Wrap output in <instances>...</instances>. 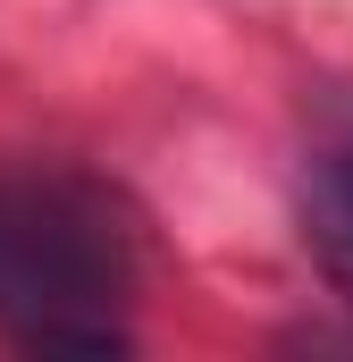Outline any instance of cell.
Wrapping results in <instances>:
<instances>
[{
    "mask_svg": "<svg viewBox=\"0 0 353 362\" xmlns=\"http://www.w3.org/2000/svg\"><path fill=\"white\" fill-rule=\"evenodd\" d=\"M294 228H303V253L320 262V278L337 286V303H353V110L328 118L303 152Z\"/></svg>",
    "mask_w": 353,
    "mask_h": 362,
    "instance_id": "obj_2",
    "label": "cell"
},
{
    "mask_svg": "<svg viewBox=\"0 0 353 362\" xmlns=\"http://www.w3.org/2000/svg\"><path fill=\"white\" fill-rule=\"evenodd\" d=\"M143 236L85 169L0 160V337L17 354H126Z\"/></svg>",
    "mask_w": 353,
    "mask_h": 362,
    "instance_id": "obj_1",
    "label": "cell"
}]
</instances>
